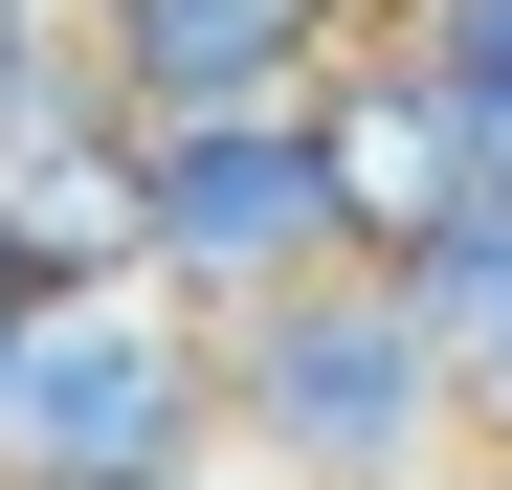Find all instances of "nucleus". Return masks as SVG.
<instances>
[{"label":"nucleus","instance_id":"nucleus-3","mask_svg":"<svg viewBox=\"0 0 512 490\" xmlns=\"http://www.w3.org/2000/svg\"><path fill=\"white\" fill-rule=\"evenodd\" d=\"M223 468V312L179 290H45L0 379V490H179Z\"/></svg>","mask_w":512,"mask_h":490},{"label":"nucleus","instance_id":"nucleus-8","mask_svg":"<svg viewBox=\"0 0 512 490\" xmlns=\"http://www.w3.org/2000/svg\"><path fill=\"white\" fill-rule=\"evenodd\" d=\"M45 45H67V0H0V90H23V67H45Z\"/></svg>","mask_w":512,"mask_h":490},{"label":"nucleus","instance_id":"nucleus-10","mask_svg":"<svg viewBox=\"0 0 512 490\" xmlns=\"http://www.w3.org/2000/svg\"><path fill=\"white\" fill-rule=\"evenodd\" d=\"M179 490H268V468H245V446H223V468H179Z\"/></svg>","mask_w":512,"mask_h":490},{"label":"nucleus","instance_id":"nucleus-7","mask_svg":"<svg viewBox=\"0 0 512 490\" xmlns=\"http://www.w3.org/2000/svg\"><path fill=\"white\" fill-rule=\"evenodd\" d=\"M401 67L490 134V112H512V0H401Z\"/></svg>","mask_w":512,"mask_h":490},{"label":"nucleus","instance_id":"nucleus-1","mask_svg":"<svg viewBox=\"0 0 512 490\" xmlns=\"http://www.w3.org/2000/svg\"><path fill=\"white\" fill-rule=\"evenodd\" d=\"M223 446L268 490H423V468H468V379L379 268H334V290L223 312Z\"/></svg>","mask_w":512,"mask_h":490},{"label":"nucleus","instance_id":"nucleus-4","mask_svg":"<svg viewBox=\"0 0 512 490\" xmlns=\"http://www.w3.org/2000/svg\"><path fill=\"white\" fill-rule=\"evenodd\" d=\"M90 67L134 90V134L156 112H290L357 67V0H90Z\"/></svg>","mask_w":512,"mask_h":490},{"label":"nucleus","instance_id":"nucleus-11","mask_svg":"<svg viewBox=\"0 0 512 490\" xmlns=\"http://www.w3.org/2000/svg\"><path fill=\"white\" fill-rule=\"evenodd\" d=\"M423 490H512V468H490V446H468V468H423Z\"/></svg>","mask_w":512,"mask_h":490},{"label":"nucleus","instance_id":"nucleus-6","mask_svg":"<svg viewBox=\"0 0 512 490\" xmlns=\"http://www.w3.org/2000/svg\"><path fill=\"white\" fill-rule=\"evenodd\" d=\"M379 290L423 312V335H446V379H468V357H512V201H446V223H423Z\"/></svg>","mask_w":512,"mask_h":490},{"label":"nucleus","instance_id":"nucleus-5","mask_svg":"<svg viewBox=\"0 0 512 490\" xmlns=\"http://www.w3.org/2000/svg\"><path fill=\"white\" fill-rule=\"evenodd\" d=\"M334 156H357V223H379V268H401V245L468 201V112L423 90L401 45H379V67H334Z\"/></svg>","mask_w":512,"mask_h":490},{"label":"nucleus","instance_id":"nucleus-9","mask_svg":"<svg viewBox=\"0 0 512 490\" xmlns=\"http://www.w3.org/2000/svg\"><path fill=\"white\" fill-rule=\"evenodd\" d=\"M23 335H45V290H23V268H0V379H23Z\"/></svg>","mask_w":512,"mask_h":490},{"label":"nucleus","instance_id":"nucleus-2","mask_svg":"<svg viewBox=\"0 0 512 490\" xmlns=\"http://www.w3.org/2000/svg\"><path fill=\"white\" fill-rule=\"evenodd\" d=\"M134 223H156V290L179 312H268V290L379 268L357 156H334V90H290V112H156L134 134Z\"/></svg>","mask_w":512,"mask_h":490},{"label":"nucleus","instance_id":"nucleus-12","mask_svg":"<svg viewBox=\"0 0 512 490\" xmlns=\"http://www.w3.org/2000/svg\"><path fill=\"white\" fill-rule=\"evenodd\" d=\"M67 23H90V0H67Z\"/></svg>","mask_w":512,"mask_h":490}]
</instances>
